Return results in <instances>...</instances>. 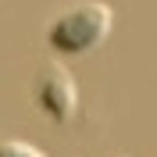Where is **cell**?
I'll return each mask as SVG.
<instances>
[{
    "mask_svg": "<svg viewBox=\"0 0 157 157\" xmlns=\"http://www.w3.org/2000/svg\"><path fill=\"white\" fill-rule=\"evenodd\" d=\"M36 104L54 125H71L78 111V89L61 64H47L36 78Z\"/></svg>",
    "mask_w": 157,
    "mask_h": 157,
    "instance_id": "cell-2",
    "label": "cell"
},
{
    "mask_svg": "<svg viewBox=\"0 0 157 157\" xmlns=\"http://www.w3.org/2000/svg\"><path fill=\"white\" fill-rule=\"evenodd\" d=\"M0 157H47L43 150L29 147V143H18V139H7V143H0Z\"/></svg>",
    "mask_w": 157,
    "mask_h": 157,
    "instance_id": "cell-3",
    "label": "cell"
},
{
    "mask_svg": "<svg viewBox=\"0 0 157 157\" xmlns=\"http://www.w3.org/2000/svg\"><path fill=\"white\" fill-rule=\"evenodd\" d=\"M114 29V14L107 4L78 0L71 7L57 11V18L47 25V43L61 57H82L104 47V39Z\"/></svg>",
    "mask_w": 157,
    "mask_h": 157,
    "instance_id": "cell-1",
    "label": "cell"
}]
</instances>
